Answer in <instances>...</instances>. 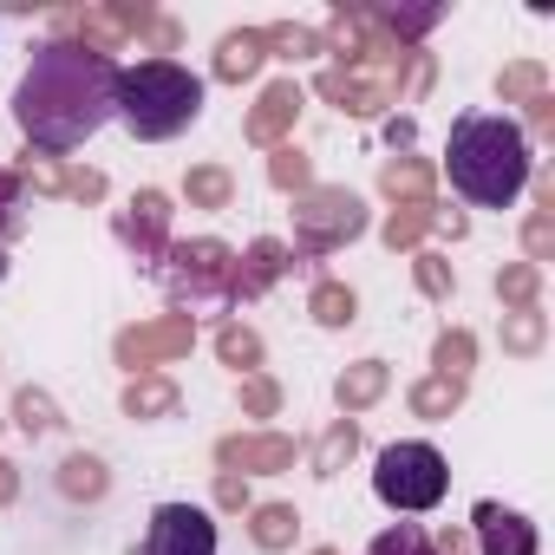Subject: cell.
Wrapping results in <instances>:
<instances>
[{"label": "cell", "mask_w": 555, "mask_h": 555, "mask_svg": "<svg viewBox=\"0 0 555 555\" xmlns=\"http://www.w3.org/2000/svg\"><path fill=\"white\" fill-rule=\"evenodd\" d=\"M151 405H170L164 386H131V412H151Z\"/></svg>", "instance_id": "10"}, {"label": "cell", "mask_w": 555, "mask_h": 555, "mask_svg": "<svg viewBox=\"0 0 555 555\" xmlns=\"http://www.w3.org/2000/svg\"><path fill=\"white\" fill-rule=\"evenodd\" d=\"M373 490H379V503L418 516V509H438V503H444V490H451V464H444L438 444L405 438V444H386V451H379Z\"/></svg>", "instance_id": "4"}, {"label": "cell", "mask_w": 555, "mask_h": 555, "mask_svg": "<svg viewBox=\"0 0 555 555\" xmlns=\"http://www.w3.org/2000/svg\"><path fill=\"white\" fill-rule=\"evenodd\" d=\"M66 470H73V477H66L73 490H86V496H99V490H105V477H99V464H92V457H73Z\"/></svg>", "instance_id": "8"}, {"label": "cell", "mask_w": 555, "mask_h": 555, "mask_svg": "<svg viewBox=\"0 0 555 555\" xmlns=\"http://www.w3.org/2000/svg\"><path fill=\"white\" fill-rule=\"evenodd\" d=\"M203 112V79L190 66L170 60H144V66H118V118L131 138L164 144L177 131H190Z\"/></svg>", "instance_id": "3"}, {"label": "cell", "mask_w": 555, "mask_h": 555, "mask_svg": "<svg viewBox=\"0 0 555 555\" xmlns=\"http://www.w3.org/2000/svg\"><path fill=\"white\" fill-rule=\"evenodd\" d=\"M144 555H216V522L196 503H157L144 529Z\"/></svg>", "instance_id": "5"}, {"label": "cell", "mask_w": 555, "mask_h": 555, "mask_svg": "<svg viewBox=\"0 0 555 555\" xmlns=\"http://www.w3.org/2000/svg\"><path fill=\"white\" fill-rule=\"evenodd\" d=\"M314 308H321V321H327V327H340V321L353 314V295H340V288H327V295H321Z\"/></svg>", "instance_id": "9"}, {"label": "cell", "mask_w": 555, "mask_h": 555, "mask_svg": "<svg viewBox=\"0 0 555 555\" xmlns=\"http://www.w3.org/2000/svg\"><path fill=\"white\" fill-rule=\"evenodd\" d=\"M366 555H431V542H425V529H418V522H399V529H386Z\"/></svg>", "instance_id": "7"}, {"label": "cell", "mask_w": 555, "mask_h": 555, "mask_svg": "<svg viewBox=\"0 0 555 555\" xmlns=\"http://www.w3.org/2000/svg\"><path fill=\"white\" fill-rule=\"evenodd\" d=\"M105 118H118V60L73 40L40 47L14 92V125L27 131V144L60 157L79 151Z\"/></svg>", "instance_id": "1"}, {"label": "cell", "mask_w": 555, "mask_h": 555, "mask_svg": "<svg viewBox=\"0 0 555 555\" xmlns=\"http://www.w3.org/2000/svg\"><path fill=\"white\" fill-rule=\"evenodd\" d=\"M444 170L451 190L470 196L477 209H509L529 183V138L496 112H464L444 138Z\"/></svg>", "instance_id": "2"}, {"label": "cell", "mask_w": 555, "mask_h": 555, "mask_svg": "<svg viewBox=\"0 0 555 555\" xmlns=\"http://www.w3.org/2000/svg\"><path fill=\"white\" fill-rule=\"evenodd\" d=\"M282 535H288V509H268L261 516V542H282Z\"/></svg>", "instance_id": "12"}, {"label": "cell", "mask_w": 555, "mask_h": 555, "mask_svg": "<svg viewBox=\"0 0 555 555\" xmlns=\"http://www.w3.org/2000/svg\"><path fill=\"white\" fill-rule=\"evenodd\" d=\"M21 425H27V431H47V425H53V418H47V405H40L34 392L21 399Z\"/></svg>", "instance_id": "11"}, {"label": "cell", "mask_w": 555, "mask_h": 555, "mask_svg": "<svg viewBox=\"0 0 555 555\" xmlns=\"http://www.w3.org/2000/svg\"><path fill=\"white\" fill-rule=\"evenodd\" d=\"M477 535H483V555H535V529L516 509L477 503Z\"/></svg>", "instance_id": "6"}]
</instances>
